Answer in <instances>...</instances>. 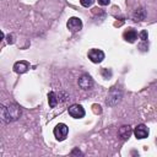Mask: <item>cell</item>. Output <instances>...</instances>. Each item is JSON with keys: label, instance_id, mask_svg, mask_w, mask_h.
<instances>
[{"label": "cell", "instance_id": "obj_1", "mask_svg": "<svg viewBox=\"0 0 157 157\" xmlns=\"http://www.w3.org/2000/svg\"><path fill=\"white\" fill-rule=\"evenodd\" d=\"M21 113H22L21 107L15 104V103H11L7 107L1 105V120H2V123H11V121L17 120L21 117Z\"/></svg>", "mask_w": 157, "mask_h": 157}, {"label": "cell", "instance_id": "obj_2", "mask_svg": "<svg viewBox=\"0 0 157 157\" xmlns=\"http://www.w3.org/2000/svg\"><path fill=\"white\" fill-rule=\"evenodd\" d=\"M53 132H54V136L56 137V140L63 141V140L66 139V136H67V134H69V128H67L66 124L59 123V124L54 128V131H53Z\"/></svg>", "mask_w": 157, "mask_h": 157}, {"label": "cell", "instance_id": "obj_3", "mask_svg": "<svg viewBox=\"0 0 157 157\" xmlns=\"http://www.w3.org/2000/svg\"><path fill=\"white\" fill-rule=\"evenodd\" d=\"M121 99V92L120 90L118 88H112L107 96V99H105V103L108 105H115L118 102H120Z\"/></svg>", "mask_w": 157, "mask_h": 157}, {"label": "cell", "instance_id": "obj_4", "mask_svg": "<svg viewBox=\"0 0 157 157\" xmlns=\"http://www.w3.org/2000/svg\"><path fill=\"white\" fill-rule=\"evenodd\" d=\"M69 112V115L75 118V119H80V118H83L85 117V109L82 108V105L80 104H72L67 109Z\"/></svg>", "mask_w": 157, "mask_h": 157}, {"label": "cell", "instance_id": "obj_5", "mask_svg": "<svg viewBox=\"0 0 157 157\" xmlns=\"http://www.w3.org/2000/svg\"><path fill=\"white\" fill-rule=\"evenodd\" d=\"M66 27L70 32L75 33V32H78L81 28H82V21L78 18V17H71L69 18L67 23H66Z\"/></svg>", "mask_w": 157, "mask_h": 157}, {"label": "cell", "instance_id": "obj_6", "mask_svg": "<svg viewBox=\"0 0 157 157\" xmlns=\"http://www.w3.org/2000/svg\"><path fill=\"white\" fill-rule=\"evenodd\" d=\"M88 58H90V60L92 63L98 64L104 59V53L101 49H91L88 52Z\"/></svg>", "mask_w": 157, "mask_h": 157}, {"label": "cell", "instance_id": "obj_7", "mask_svg": "<svg viewBox=\"0 0 157 157\" xmlns=\"http://www.w3.org/2000/svg\"><path fill=\"white\" fill-rule=\"evenodd\" d=\"M148 128L145 125V124H139L135 129H134V135L136 136V139L139 140H142V139H146L148 136Z\"/></svg>", "mask_w": 157, "mask_h": 157}, {"label": "cell", "instance_id": "obj_8", "mask_svg": "<svg viewBox=\"0 0 157 157\" xmlns=\"http://www.w3.org/2000/svg\"><path fill=\"white\" fill-rule=\"evenodd\" d=\"M78 86L82 88V90H90L92 88L93 86V80L90 75H82L80 78H78Z\"/></svg>", "mask_w": 157, "mask_h": 157}, {"label": "cell", "instance_id": "obj_9", "mask_svg": "<svg viewBox=\"0 0 157 157\" xmlns=\"http://www.w3.org/2000/svg\"><path fill=\"white\" fill-rule=\"evenodd\" d=\"M123 37H124V39H125L126 42L134 43V42L137 39V32H136L134 28H128V29L124 32Z\"/></svg>", "mask_w": 157, "mask_h": 157}, {"label": "cell", "instance_id": "obj_10", "mask_svg": "<svg viewBox=\"0 0 157 157\" xmlns=\"http://www.w3.org/2000/svg\"><path fill=\"white\" fill-rule=\"evenodd\" d=\"M29 69V64L27 61H17L13 65V70L17 74H23Z\"/></svg>", "mask_w": 157, "mask_h": 157}, {"label": "cell", "instance_id": "obj_11", "mask_svg": "<svg viewBox=\"0 0 157 157\" xmlns=\"http://www.w3.org/2000/svg\"><path fill=\"white\" fill-rule=\"evenodd\" d=\"M131 134H132V130H131V128H130L129 125H123V126L119 129V131H118V135H119L123 140L129 139Z\"/></svg>", "mask_w": 157, "mask_h": 157}, {"label": "cell", "instance_id": "obj_12", "mask_svg": "<svg viewBox=\"0 0 157 157\" xmlns=\"http://www.w3.org/2000/svg\"><path fill=\"white\" fill-rule=\"evenodd\" d=\"M132 17H134V21H136V22L145 20V17H146V11H145V9H142V7L136 9L135 12H134V15H132Z\"/></svg>", "mask_w": 157, "mask_h": 157}, {"label": "cell", "instance_id": "obj_13", "mask_svg": "<svg viewBox=\"0 0 157 157\" xmlns=\"http://www.w3.org/2000/svg\"><path fill=\"white\" fill-rule=\"evenodd\" d=\"M58 98H56V94L55 92H49L48 93V102H49V107L50 108H54L56 104H58Z\"/></svg>", "mask_w": 157, "mask_h": 157}, {"label": "cell", "instance_id": "obj_14", "mask_svg": "<svg viewBox=\"0 0 157 157\" xmlns=\"http://www.w3.org/2000/svg\"><path fill=\"white\" fill-rule=\"evenodd\" d=\"M94 1H96V0H80L81 5H82L83 7H90V6H92V4H93Z\"/></svg>", "mask_w": 157, "mask_h": 157}, {"label": "cell", "instance_id": "obj_15", "mask_svg": "<svg viewBox=\"0 0 157 157\" xmlns=\"http://www.w3.org/2000/svg\"><path fill=\"white\" fill-rule=\"evenodd\" d=\"M140 38H141L142 42H146V40H147V31H141Z\"/></svg>", "mask_w": 157, "mask_h": 157}, {"label": "cell", "instance_id": "obj_16", "mask_svg": "<svg viewBox=\"0 0 157 157\" xmlns=\"http://www.w3.org/2000/svg\"><path fill=\"white\" fill-rule=\"evenodd\" d=\"M97 1H98V4H99V5L105 6V5H108V4H109V1H110V0H97Z\"/></svg>", "mask_w": 157, "mask_h": 157}, {"label": "cell", "instance_id": "obj_17", "mask_svg": "<svg viewBox=\"0 0 157 157\" xmlns=\"http://www.w3.org/2000/svg\"><path fill=\"white\" fill-rule=\"evenodd\" d=\"M71 155H80V156H82V152L80 151V150H77V148H75L72 152H71Z\"/></svg>", "mask_w": 157, "mask_h": 157}, {"label": "cell", "instance_id": "obj_18", "mask_svg": "<svg viewBox=\"0 0 157 157\" xmlns=\"http://www.w3.org/2000/svg\"><path fill=\"white\" fill-rule=\"evenodd\" d=\"M12 38H13V36H12V34H9V36H7V43H10V44L13 43V39H12Z\"/></svg>", "mask_w": 157, "mask_h": 157}]
</instances>
